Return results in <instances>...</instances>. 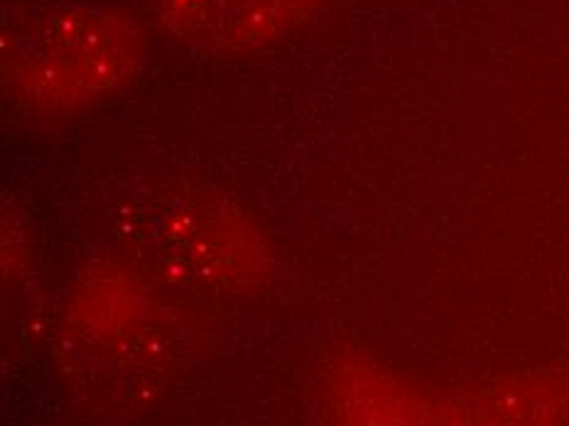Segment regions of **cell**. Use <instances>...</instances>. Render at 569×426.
<instances>
[{
	"mask_svg": "<svg viewBox=\"0 0 569 426\" xmlns=\"http://www.w3.org/2000/svg\"><path fill=\"white\" fill-rule=\"evenodd\" d=\"M140 52L126 16L84 3L26 8L3 32L10 91L30 109L62 113L123 84Z\"/></svg>",
	"mask_w": 569,
	"mask_h": 426,
	"instance_id": "6da1fadb",
	"label": "cell"
},
{
	"mask_svg": "<svg viewBox=\"0 0 569 426\" xmlns=\"http://www.w3.org/2000/svg\"><path fill=\"white\" fill-rule=\"evenodd\" d=\"M335 393L343 426H569V375L516 377L447 395L356 365Z\"/></svg>",
	"mask_w": 569,
	"mask_h": 426,
	"instance_id": "7a4b0ae2",
	"label": "cell"
},
{
	"mask_svg": "<svg viewBox=\"0 0 569 426\" xmlns=\"http://www.w3.org/2000/svg\"><path fill=\"white\" fill-rule=\"evenodd\" d=\"M307 0H162V20L192 40L248 44L282 28Z\"/></svg>",
	"mask_w": 569,
	"mask_h": 426,
	"instance_id": "3957f363",
	"label": "cell"
}]
</instances>
